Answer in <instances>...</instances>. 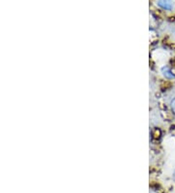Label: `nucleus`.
Returning <instances> with one entry per match:
<instances>
[{
	"mask_svg": "<svg viewBox=\"0 0 175 193\" xmlns=\"http://www.w3.org/2000/svg\"><path fill=\"white\" fill-rule=\"evenodd\" d=\"M158 5L165 10H171L173 3L172 0H158Z\"/></svg>",
	"mask_w": 175,
	"mask_h": 193,
	"instance_id": "1",
	"label": "nucleus"
},
{
	"mask_svg": "<svg viewBox=\"0 0 175 193\" xmlns=\"http://www.w3.org/2000/svg\"><path fill=\"white\" fill-rule=\"evenodd\" d=\"M162 71H163V75H165V77H167V78H172V77L174 76L173 73H172V71H171V69L169 68V67H167V66L163 67Z\"/></svg>",
	"mask_w": 175,
	"mask_h": 193,
	"instance_id": "2",
	"label": "nucleus"
},
{
	"mask_svg": "<svg viewBox=\"0 0 175 193\" xmlns=\"http://www.w3.org/2000/svg\"><path fill=\"white\" fill-rule=\"evenodd\" d=\"M154 132H155V134H154V138H158L161 137V131L158 129H156Z\"/></svg>",
	"mask_w": 175,
	"mask_h": 193,
	"instance_id": "3",
	"label": "nucleus"
},
{
	"mask_svg": "<svg viewBox=\"0 0 175 193\" xmlns=\"http://www.w3.org/2000/svg\"><path fill=\"white\" fill-rule=\"evenodd\" d=\"M171 109H172V112L175 114V98L171 102Z\"/></svg>",
	"mask_w": 175,
	"mask_h": 193,
	"instance_id": "4",
	"label": "nucleus"
},
{
	"mask_svg": "<svg viewBox=\"0 0 175 193\" xmlns=\"http://www.w3.org/2000/svg\"><path fill=\"white\" fill-rule=\"evenodd\" d=\"M172 178H173V181H175V170H174V172H173V175H172Z\"/></svg>",
	"mask_w": 175,
	"mask_h": 193,
	"instance_id": "5",
	"label": "nucleus"
}]
</instances>
